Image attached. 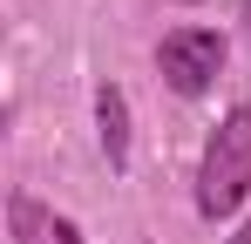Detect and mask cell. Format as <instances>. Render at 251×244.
Returning a JSON list of instances; mask_svg holds the SVG:
<instances>
[{
    "label": "cell",
    "instance_id": "5",
    "mask_svg": "<svg viewBox=\"0 0 251 244\" xmlns=\"http://www.w3.org/2000/svg\"><path fill=\"white\" fill-rule=\"evenodd\" d=\"M231 244H251V224H245V231H238V238H231Z\"/></svg>",
    "mask_w": 251,
    "mask_h": 244
},
{
    "label": "cell",
    "instance_id": "4",
    "mask_svg": "<svg viewBox=\"0 0 251 244\" xmlns=\"http://www.w3.org/2000/svg\"><path fill=\"white\" fill-rule=\"evenodd\" d=\"M95 122H102V156H109V170H123L129 163V102H123L116 81L95 88Z\"/></svg>",
    "mask_w": 251,
    "mask_h": 244
},
{
    "label": "cell",
    "instance_id": "1",
    "mask_svg": "<svg viewBox=\"0 0 251 244\" xmlns=\"http://www.w3.org/2000/svg\"><path fill=\"white\" fill-rule=\"evenodd\" d=\"M251 190V109H231L204 143V170H197V210L204 217H231Z\"/></svg>",
    "mask_w": 251,
    "mask_h": 244
},
{
    "label": "cell",
    "instance_id": "3",
    "mask_svg": "<svg viewBox=\"0 0 251 244\" xmlns=\"http://www.w3.org/2000/svg\"><path fill=\"white\" fill-rule=\"evenodd\" d=\"M7 217H14V244H82L68 217H54V210L34 203V197H14V203H7Z\"/></svg>",
    "mask_w": 251,
    "mask_h": 244
},
{
    "label": "cell",
    "instance_id": "2",
    "mask_svg": "<svg viewBox=\"0 0 251 244\" xmlns=\"http://www.w3.org/2000/svg\"><path fill=\"white\" fill-rule=\"evenodd\" d=\"M156 68H163V81L176 95H204L210 75L224 68V34H210V27H176V34H163V48H156Z\"/></svg>",
    "mask_w": 251,
    "mask_h": 244
}]
</instances>
